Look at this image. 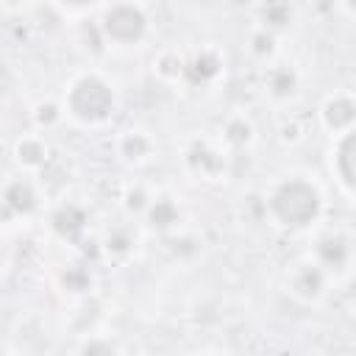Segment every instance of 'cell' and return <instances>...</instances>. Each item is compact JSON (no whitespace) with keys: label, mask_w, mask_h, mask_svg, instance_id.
<instances>
[{"label":"cell","mask_w":356,"mask_h":356,"mask_svg":"<svg viewBox=\"0 0 356 356\" xmlns=\"http://www.w3.org/2000/svg\"><path fill=\"white\" fill-rule=\"evenodd\" d=\"M106 39L117 42V44H134L145 36L147 31V17L139 6L134 3H117L111 6L106 14H103V22H100Z\"/></svg>","instance_id":"obj_3"},{"label":"cell","mask_w":356,"mask_h":356,"mask_svg":"<svg viewBox=\"0 0 356 356\" xmlns=\"http://www.w3.org/2000/svg\"><path fill=\"white\" fill-rule=\"evenodd\" d=\"M17 161H19L22 167H42V164L47 161V147H44V142H42V139H33V136L22 139V142L17 145Z\"/></svg>","instance_id":"obj_15"},{"label":"cell","mask_w":356,"mask_h":356,"mask_svg":"<svg viewBox=\"0 0 356 356\" xmlns=\"http://www.w3.org/2000/svg\"><path fill=\"white\" fill-rule=\"evenodd\" d=\"M314 259L323 270H342L350 261V239L342 234H325L314 245Z\"/></svg>","instance_id":"obj_4"},{"label":"cell","mask_w":356,"mask_h":356,"mask_svg":"<svg viewBox=\"0 0 356 356\" xmlns=\"http://www.w3.org/2000/svg\"><path fill=\"white\" fill-rule=\"evenodd\" d=\"M259 14H261V22L267 31H281L292 22V6L286 0H267Z\"/></svg>","instance_id":"obj_14"},{"label":"cell","mask_w":356,"mask_h":356,"mask_svg":"<svg viewBox=\"0 0 356 356\" xmlns=\"http://www.w3.org/2000/svg\"><path fill=\"white\" fill-rule=\"evenodd\" d=\"M250 50H253V56H259V58L273 56V50H275V36H273V31H267V28L256 31L253 39H250Z\"/></svg>","instance_id":"obj_18"},{"label":"cell","mask_w":356,"mask_h":356,"mask_svg":"<svg viewBox=\"0 0 356 356\" xmlns=\"http://www.w3.org/2000/svg\"><path fill=\"white\" fill-rule=\"evenodd\" d=\"M3 3H19V0H3Z\"/></svg>","instance_id":"obj_25"},{"label":"cell","mask_w":356,"mask_h":356,"mask_svg":"<svg viewBox=\"0 0 356 356\" xmlns=\"http://www.w3.org/2000/svg\"><path fill=\"white\" fill-rule=\"evenodd\" d=\"M323 286H325V270L314 261V264H303L298 273H295V278H292V289H295V295H300V298H317L320 292H323Z\"/></svg>","instance_id":"obj_7"},{"label":"cell","mask_w":356,"mask_h":356,"mask_svg":"<svg viewBox=\"0 0 356 356\" xmlns=\"http://www.w3.org/2000/svg\"><path fill=\"white\" fill-rule=\"evenodd\" d=\"M145 211H147V222L153 228H159V231H167V228H172L178 222V206L170 197H159V200L147 203Z\"/></svg>","instance_id":"obj_12"},{"label":"cell","mask_w":356,"mask_h":356,"mask_svg":"<svg viewBox=\"0 0 356 356\" xmlns=\"http://www.w3.org/2000/svg\"><path fill=\"white\" fill-rule=\"evenodd\" d=\"M58 3H64L67 8H83V6H92L95 0H58Z\"/></svg>","instance_id":"obj_22"},{"label":"cell","mask_w":356,"mask_h":356,"mask_svg":"<svg viewBox=\"0 0 356 356\" xmlns=\"http://www.w3.org/2000/svg\"><path fill=\"white\" fill-rule=\"evenodd\" d=\"M353 117H356V106L348 95H337L323 106V120L331 131H350Z\"/></svg>","instance_id":"obj_5"},{"label":"cell","mask_w":356,"mask_h":356,"mask_svg":"<svg viewBox=\"0 0 356 356\" xmlns=\"http://www.w3.org/2000/svg\"><path fill=\"white\" fill-rule=\"evenodd\" d=\"M150 153V142L142 134H128L122 139V156L125 159H145Z\"/></svg>","instance_id":"obj_17"},{"label":"cell","mask_w":356,"mask_h":356,"mask_svg":"<svg viewBox=\"0 0 356 356\" xmlns=\"http://www.w3.org/2000/svg\"><path fill=\"white\" fill-rule=\"evenodd\" d=\"M186 161H189V167H192L195 172H200V175H214V172L222 170V156H220L217 150H211L209 145H203V142L192 145V150L186 153Z\"/></svg>","instance_id":"obj_10"},{"label":"cell","mask_w":356,"mask_h":356,"mask_svg":"<svg viewBox=\"0 0 356 356\" xmlns=\"http://www.w3.org/2000/svg\"><path fill=\"white\" fill-rule=\"evenodd\" d=\"M58 120V108L53 103H39L36 106V122L39 125H53Z\"/></svg>","instance_id":"obj_20"},{"label":"cell","mask_w":356,"mask_h":356,"mask_svg":"<svg viewBox=\"0 0 356 356\" xmlns=\"http://www.w3.org/2000/svg\"><path fill=\"white\" fill-rule=\"evenodd\" d=\"M267 89H270L273 97H289V95L298 89V75H295V70H289V67H284V64L273 67V70L267 72Z\"/></svg>","instance_id":"obj_13"},{"label":"cell","mask_w":356,"mask_h":356,"mask_svg":"<svg viewBox=\"0 0 356 356\" xmlns=\"http://www.w3.org/2000/svg\"><path fill=\"white\" fill-rule=\"evenodd\" d=\"M342 3H345V8H348V11L353 8V0H342Z\"/></svg>","instance_id":"obj_24"},{"label":"cell","mask_w":356,"mask_h":356,"mask_svg":"<svg viewBox=\"0 0 356 356\" xmlns=\"http://www.w3.org/2000/svg\"><path fill=\"white\" fill-rule=\"evenodd\" d=\"M250 134H253V128H250V122H245L242 117H234V120L225 122V139H228L234 147L248 145V142H250Z\"/></svg>","instance_id":"obj_16"},{"label":"cell","mask_w":356,"mask_h":356,"mask_svg":"<svg viewBox=\"0 0 356 356\" xmlns=\"http://www.w3.org/2000/svg\"><path fill=\"white\" fill-rule=\"evenodd\" d=\"M86 350H111V345H86Z\"/></svg>","instance_id":"obj_23"},{"label":"cell","mask_w":356,"mask_h":356,"mask_svg":"<svg viewBox=\"0 0 356 356\" xmlns=\"http://www.w3.org/2000/svg\"><path fill=\"white\" fill-rule=\"evenodd\" d=\"M128 209H134V211L147 209V195H145L142 189H131V192H128Z\"/></svg>","instance_id":"obj_21"},{"label":"cell","mask_w":356,"mask_h":356,"mask_svg":"<svg viewBox=\"0 0 356 356\" xmlns=\"http://www.w3.org/2000/svg\"><path fill=\"white\" fill-rule=\"evenodd\" d=\"M220 72V58L217 53L211 50H203L197 56H192L186 64H184V75L192 81V83H209L211 78H217Z\"/></svg>","instance_id":"obj_8"},{"label":"cell","mask_w":356,"mask_h":356,"mask_svg":"<svg viewBox=\"0 0 356 356\" xmlns=\"http://www.w3.org/2000/svg\"><path fill=\"white\" fill-rule=\"evenodd\" d=\"M11 214H31L36 209V189L28 181H11L0 200Z\"/></svg>","instance_id":"obj_6"},{"label":"cell","mask_w":356,"mask_h":356,"mask_svg":"<svg viewBox=\"0 0 356 356\" xmlns=\"http://www.w3.org/2000/svg\"><path fill=\"white\" fill-rule=\"evenodd\" d=\"M131 236H128V231H122V228H117V231H111L108 234V239H106V248H108V253H125V250H131Z\"/></svg>","instance_id":"obj_19"},{"label":"cell","mask_w":356,"mask_h":356,"mask_svg":"<svg viewBox=\"0 0 356 356\" xmlns=\"http://www.w3.org/2000/svg\"><path fill=\"white\" fill-rule=\"evenodd\" d=\"M267 209L281 225L300 228V225H309V222L317 220V214H320V192H317V186L312 181L286 178L270 192Z\"/></svg>","instance_id":"obj_1"},{"label":"cell","mask_w":356,"mask_h":356,"mask_svg":"<svg viewBox=\"0 0 356 356\" xmlns=\"http://www.w3.org/2000/svg\"><path fill=\"white\" fill-rule=\"evenodd\" d=\"M67 108L81 122H103L114 108V92L103 78L83 75L70 86Z\"/></svg>","instance_id":"obj_2"},{"label":"cell","mask_w":356,"mask_h":356,"mask_svg":"<svg viewBox=\"0 0 356 356\" xmlns=\"http://www.w3.org/2000/svg\"><path fill=\"white\" fill-rule=\"evenodd\" d=\"M83 225H86V214H83V209L75 206V203H67V206H61V209L53 214V228H56L61 236H67V239L78 236V234L83 231Z\"/></svg>","instance_id":"obj_9"},{"label":"cell","mask_w":356,"mask_h":356,"mask_svg":"<svg viewBox=\"0 0 356 356\" xmlns=\"http://www.w3.org/2000/svg\"><path fill=\"white\" fill-rule=\"evenodd\" d=\"M334 161H337V175H339V181H342V186L350 192V189H353V134H350V131L342 134V139H339V145H337Z\"/></svg>","instance_id":"obj_11"}]
</instances>
